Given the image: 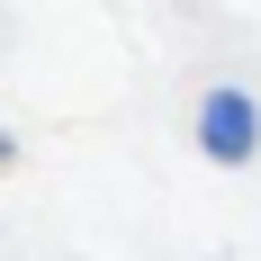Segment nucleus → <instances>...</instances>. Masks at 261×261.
I'll return each instance as SVG.
<instances>
[{"instance_id":"obj_1","label":"nucleus","mask_w":261,"mask_h":261,"mask_svg":"<svg viewBox=\"0 0 261 261\" xmlns=\"http://www.w3.org/2000/svg\"><path fill=\"white\" fill-rule=\"evenodd\" d=\"M198 144H207L216 162H252V144H261V108L243 99V90H216V99L198 108Z\"/></svg>"}]
</instances>
